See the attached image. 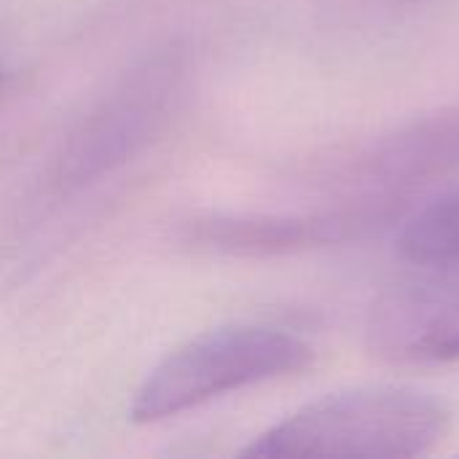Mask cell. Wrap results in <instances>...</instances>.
I'll list each match as a JSON object with an SVG mask.
<instances>
[{"label":"cell","mask_w":459,"mask_h":459,"mask_svg":"<svg viewBox=\"0 0 459 459\" xmlns=\"http://www.w3.org/2000/svg\"><path fill=\"white\" fill-rule=\"evenodd\" d=\"M183 67L156 56L118 81L70 132L54 159L59 188H83L129 161L169 118Z\"/></svg>","instance_id":"3"},{"label":"cell","mask_w":459,"mask_h":459,"mask_svg":"<svg viewBox=\"0 0 459 459\" xmlns=\"http://www.w3.org/2000/svg\"><path fill=\"white\" fill-rule=\"evenodd\" d=\"M459 175V108L401 126L358 151L336 175L342 196L331 204H360L395 221L417 196Z\"/></svg>","instance_id":"4"},{"label":"cell","mask_w":459,"mask_h":459,"mask_svg":"<svg viewBox=\"0 0 459 459\" xmlns=\"http://www.w3.org/2000/svg\"><path fill=\"white\" fill-rule=\"evenodd\" d=\"M422 272L387 285L366 317V347L393 366L459 360V258L422 264Z\"/></svg>","instance_id":"5"},{"label":"cell","mask_w":459,"mask_h":459,"mask_svg":"<svg viewBox=\"0 0 459 459\" xmlns=\"http://www.w3.org/2000/svg\"><path fill=\"white\" fill-rule=\"evenodd\" d=\"M377 231L350 207L328 204L304 215H207L188 223L191 245L229 255H288L342 245Z\"/></svg>","instance_id":"6"},{"label":"cell","mask_w":459,"mask_h":459,"mask_svg":"<svg viewBox=\"0 0 459 459\" xmlns=\"http://www.w3.org/2000/svg\"><path fill=\"white\" fill-rule=\"evenodd\" d=\"M401 255L414 266L444 264L459 258V188L422 207L406 221L401 234Z\"/></svg>","instance_id":"7"},{"label":"cell","mask_w":459,"mask_h":459,"mask_svg":"<svg viewBox=\"0 0 459 459\" xmlns=\"http://www.w3.org/2000/svg\"><path fill=\"white\" fill-rule=\"evenodd\" d=\"M315 363V350L296 333L266 325L207 331L169 352L132 401L134 422H161L212 398L296 377Z\"/></svg>","instance_id":"2"},{"label":"cell","mask_w":459,"mask_h":459,"mask_svg":"<svg viewBox=\"0 0 459 459\" xmlns=\"http://www.w3.org/2000/svg\"><path fill=\"white\" fill-rule=\"evenodd\" d=\"M449 409L411 387H363L307 403L261 433L245 457L414 459L449 433Z\"/></svg>","instance_id":"1"}]
</instances>
